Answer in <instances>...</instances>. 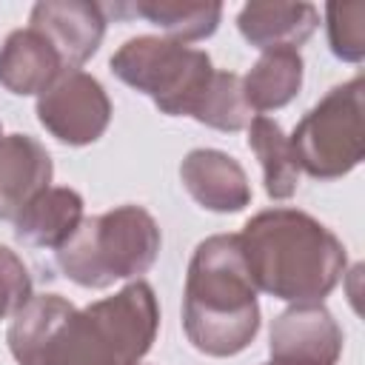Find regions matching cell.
Returning a JSON list of instances; mask_svg holds the SVG:
<instances>
[{
	"label": "cell",
	"mask_w": 365,
	"mask_h": 365,
	"mask_svg": "<svg viewBox=\"0 0 365 365\" xmlns=\"http://www.w3.org/2000/svg\"><path fill=\"white\" fill-rule=\"evenodd\" d=\"M237 237L254 288L291 305L322 302L348 265L342 240L299 208H265Z\"/></svg>",
	"instance_id": "6da1fadb"
},
{
	"label": "cell",
	"mask_w": 365,
	"mask_h": 365,
	"mask_svg": "<svg viewBox=\"0 0 365 365\" xmlns=\"http://www.w3.org/2000/svg\"><path fill=\"white\" fill-rule=\"evenodd\" d=\"M182 331L205 356H234L259 331V302L237 234H214L194 248L182 291Z\"/></svg>",
	"instance_id": "7a4b0ae2"
},
{
	"label": "cell",
	"mask_w": 365,
	"mask_h": 365,
	"mask_svg": "<svg viewBox=\"0 0 365 365\" xmlns=\"http://www.w3.org/2000/svg\"><path fill=\"white\" fill-rule=\"evenodd\" d=\"M160 331V305L145 279L114 297L68 308L40 348L34 365H140Z\"/></svg>",
	"instance_id": "3957f363"
},
{
	"label": "cell",
	"mask_w": 365,
	"mask_h": 365,
	"mask_svg": "<svg viewBox=\"0 0 365 365\" xmlns=\"http://www.w3.org/2000/svg\"><path fill=\"white\" fill-rule=\"evenodd\" d=\"M157 220L140 205H117L83 217L80 228L57 248V268L80 288H108L120 279H140L160 254Z\"/></svg>",
	"instance_id": "277c9868"
},
{
	"label": "cell",
	"mask_w": 365,
	"mask_h": 365,
	"mask_svg": "<svg viewBox=\"0 0 365 365\" xmlns=\"http://www.w3.org/2000/svg\"><path fill=\"white\" fill-rule=\"evenodd\" d=\"M117 80L154 100L168 117H194L214 77V63L202 48L140 34L125 40L108 60Z\"/></svg>",
	"instance_id": "5b68a950"
},
{
	"label": "cell",
	"mask_w": 365,
	"mask_h": 365,
	"mask_svg": "<svg viewBox=\"0 0 365 365\" xmlns=\"http://www.w3.org/2000/svg\"><path fill=\"white\" fill-rule=\"evenodd\" d=\"M362 74L334 86L302 120L294 125L288 143L299 171L314 180H339L351 174L365 157L362 123Z\"/></svg>",
	"instance_id": "8992f818"
},
{
	"label": "cell",
	"mask_w": 365,
	"mask_h": 365,
	"mask_svg": "<svg viewBox=\"0 0 365 365\" xmlns=\"http://www.w3.org/2000/svg\"><path fill=\"white\" fill-rule=\"evenodd\" d=\"M40 125L66 145L97 143L111 123V100L103 83L86 71H63L43 94H37Z\"/></svg>",
	"instance_id": "52a82bcc"
},
{
	"label": "cell",
	"mask_w": 365,
	"mask_h": 365,
	"mask_svg": "<svg viewBox=\"0 0 365 365\" xmlns=\"http://www.w3.org/2000/svg\"><path fill=\"white\" fill-rule=\"evenodd\" d=\"M342 342V328L322 302L285 308L268 331V351L277 365H336Z\"/></svg>",
	"instance_id": "ba28073f"
},
{
	"label": "cell",
	"mask_w": 365,
	"mask_h": 365,
	"mask_svg": "<svg viewBox=\"0 0 365 365\" xmlns=\"http://www.w3.org/2000/svg\"><path fill=\"white\" fill-rule=\"evenodd\" d=\"M106 23V6L91 0H40L29 14V26L54 46L66 71H77L97 54Z\"/></svg>",
	"instance_id": "9c48e42d"
},
{
	"label": "cell",
	"mask_w": 365,
	"mask_h": 365,
	"mask_svg": "<svg viewBox=\"0 0 365 365\" xmlns=\"http://www.w3.org/2000/svg\"><path fill=\"white\" fill-rule=\"evenodd\" d=\"M180 180L191 200L214 214H237L251 202L245 168L220 148H194L180 163Z\"/></svg>",
	"instance_id": "30bf717a"
},
{
	"label": "cell",
	"mask_w": 365,
	"mask_h": 365,
	"mask_svg": "<svg viewBox=\"0 0 365 365\" xmlns=\"http://www.w3.org/2000/svg\"><path fill=\"white\" fill-rule=\"evenodd\" d=\"M54 174L51 157L31 134L0 137V220H17V214L48 188Z\"/></svg>",
	"instance_id": "8fae6325"
},
{
	"label": "cell",
	"mask_w": 365,
	"mask_h": 365,
	"mask_svg": "<svg viewBox=\"0 0 365 365\" xmlns=\"http://www.w3.org/2000/svg\"><path fill=\"white\" fill-rule=\"evenodd\" d=\"M63 71L54 46L31 26L9 31L0 46V86L17 97L43 94Z\"/></svg>",
	"instance_id": "7c38bea8"
},
{
	"label": "cell",
	"mask_w": 365,
	"mask_h": 365,
	"mask_svg": "<svg viewBox=\"0 0 365 365\" xmlns=\"http://www.w3.org/2000/svg\"><path fill=\"white\" fill-rule=\"evenodd\" d=\"M319 11L311 3H248L237 14V29L259 51L297 48L317 31Z\"/></svg>",
	"instance_id": "4fadbf2b"
},
{
	"label": "cell",
	"mask_w": 365,
	"mask_h": 365,
	"mask_svg": "<svg viewBox=\"0 0 365 365\" xmlns=\"http://www.w3.org/2000/svg\"><path fill=\"white\" fill-rule=\"evenodd\" d=\"M83 197L68 185H48L14 220V237L31 248H60L83 222Z\"/></svg>",
	"instance_id": "5bb4252c"
},
{
	"label": "cell",
	"mask_w": 365,
	"mask_h": 365,
	"mask_svg": "<svg viewBox=\"0 0 365 365\" xmlns=\"http://www.w3.org/2000/svg\"><path fill=\"white\" fill-rule=\"evenodd\" d=\"M114 17H143L151 26L163 29L168 40L194 43L217 31L222 6L220 3H188V0H137L108 6Z\"/></svg>",
	"instance_id": "9a60e30c"
},
{
	"label": "cell",
	"mask_w": 365,
	"mask_h": 365,
	"mask_svg": "<svg viewBox=\"0 0 365 365\" xmlns=\"http://www.w3.org/2000/svg\"><path fill=\"white\" fill-rule=\"evenodd\" d=\"M305 63L297 48L262 51L251 71L242 77V94L251 111H277L288 106L302 88Z\"/></svg>",
	"instance_id": "2e32d148"
},
{
	"label": "cell",
	"mask_w": 365,
	"mask_h": 365,
	"mask_svg": "<svg viewBox=\"0 0 365 365\" xmlns=\"http://www.w3.org/2000/svg\"><path fill=\"white\" fill-rule=\"evenodd\" d=\"M248 148L262 165L265 194L271 200H291L299 185V165L282 125L265 114H257L248 123Z\"/></svg>",
	"instance_id": "e0dca14e"
},
{
	"label": "cell",
	"mask_w": 365,
	"mask_h": 365,
	"mask_svg": "<svg viewBox=\"0 0 365 365\" xmlns=\"http://www.w3.org/2000/svg\"><path fill=\"white\" fill-rule=\"evenodd\" d=\"M197 123L217 128V131H242L254 120L245 94H242V77L234 71H214L211 86L194 114Z\"/></svg>",
	"instance_id": "ac0fdd59"
},
{
	"label": "cell",
	"mask_w": 365,
	"mask_h": 365,
	"mask_svg": "<svg viewBox=\"0 0 365 365\" xmlns=\"http://www.w3.org/2000/svg\"><path fill=\"white\" fill-rule=\"evenodd\" d=\"M328 46L345 63L365 57V3H328L325 6Z\"/></svg>",
	"instance_id": "d6986e66"
},
{
	"label": "cell",
	"mask_w": 365,
	"mask_h": 365,
	"mask_svg": "<svg viewBox=\"0 0 365 365\" xmlns=\"http://www.w3.org/2000/svg\"><path fill=\"white\" fill-rule=\"evenodd\" d=\"M31 297L34 291L26 262L9 245H0V319L14 317Z\"/></svg>",
	"instance_id": "ffe728a7"
},
{
	"label": "cell",
	"mask_w": 365,
	"mask_h": 365,
	"mask_svg": "<svg viewBox=\"0 0 365 365\" xmlns=\"http://www.w3.org/2000/svg\"><path fill=\"white\" fill-rule=\"evenodd\" d=\"M265 365H277V362H265Z\"/></svg>",
	"instance_id": "44dd1931"
},
{
	"label": "cell",
	"mask_w": 365,
	"mask_h": 365,
	"mask_svg": "<svg viewBox=\"0 0 365 365\" xmlns=\"http://www.w3.org/2000/svg\"><path fill=\"white\" fill-rule=\"evenodd\" d=\"M0 137H3V128H0Z\"/></svg>",
	"instance_id": "7402d4cb"
}]
</instances>
